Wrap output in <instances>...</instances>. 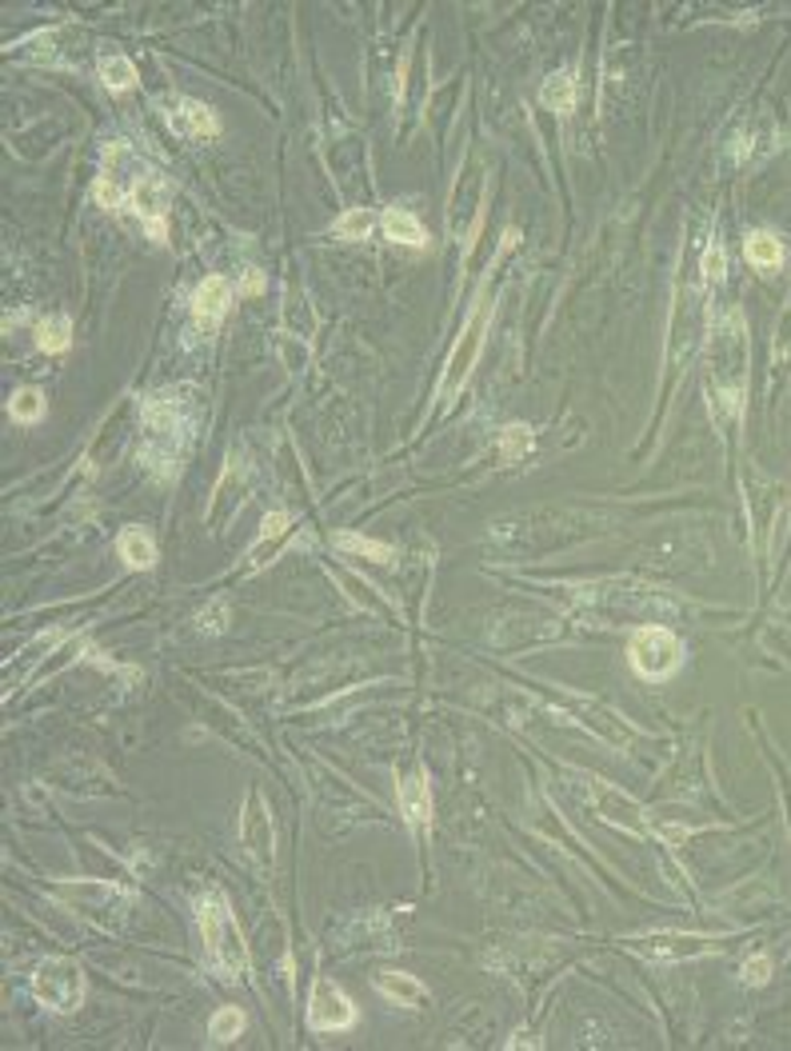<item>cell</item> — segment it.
Here are the masks:
<instances>
[{
  "label": "cell",
  "instance_id": "cell-7",
  "mask_svg": "<svg viewBox=\"0 0 791 1051\" xmlns=\"http://www.w3.org/2000/svg\"><path fill=\"white\" fill-rule=\"evenodd\" d=\"M684 660V648L675 640V632L660 628V624H643L631 632V668L640 672L643 680H668Z\"/></svg>",
  "mask_w": 791,
  "mask_h": 1051
},
{
  "label": "cell",
  "instance_id": "cell-5",
  "mask_svg": "<svg viewBox=\"0 0 791 1051\" xmlns=\"http://www.w3.org/2000/svg\"><path fill=\"white\" fill-rule=\"evenodd\" d=\"M492 312H496V289H488L480 301H476V312H472L468 328H464V336L456 340V348H452V356H448V372H444V380H440V400H444V404H448V400L464 388V380H468L472 365H476V356H480L484 333H488V324H492Z\"/></svg>",
  "mask_w": 791,
  "mask_h": 1051
},
{
  "label": "cell",
  "instance_id": "cell-18",
  "mask_svg": "<svg viewBox=\"0 0 791 1051\" xmlns=\"http://www.w3.org/2000/svg\"><path fill=\"white\" fill-rule=\"evenodd\" d=\"M376 992L388 996L392 1004H404V1008H420V1004L429 999L424 984H420L416 976H404V972H384V976H376Z\"/></svg>",
  "mask_w": 791,
  "mask_h": 1051
},
{
  "label": "cell",
  "instance_id": "cell-33",
  "mask_svg": "<svg viewBox=\"0 0 791 1051\" xmlns=\"http://www.w3.org/2000/svg\"><path fill=\"white\" fill-rule=\"evenodd\" d=\"M240 292H248V296H260V292H264V277H260L257 269L245 272V280H240Z\"/></svg>",
  "mask_w": 791,
  "mask_h": 1051
},
{
  "label": "cell",
  "instance_id": "cell-8",
  "mask_svg": "<svg viewBox=\"0 0 791 1051\" xmlns=\"http://www.w3.org/2000/svg\"><path fill=\"white\" fill-rule=\"evenodd\" d=\"M724 940L716 935H692V932H655V935H640L631 940V952L643 955V960H655V964H684V960H704V955L719 952Z\"/></svg>",
  "mask_w": 791,
  "mask_h": 1051
},
{
  "label": "cell",
  "instance_id": "cell-17",
  "mask_svg": "<svg viewBox=\"0 0 791 1051\" xmlns=\"http://www.w3.org/2000/svg\"><path fill=\"white\" fill-rule=\"evenodd\" d=\"M380 225H384V237L396 240V245H408V248H424V245H429V232H424V225H420V220L408 213V208H384Z\"/></svg>",
  "mask_w": 791,
  "mask_h": 1051
},
{
  "label": "cell",
  "instance_id": "cell-28",
  "mask_svg": "<svg viewBox=\"0 0 791 1051\" xmlns=\"http://www.w3.org/2000/svg\"><path fill=\"white\" fill-rule=\"evenodd\" d=\"M332 228H336L344 240H364L376 228V216L368 213V208H353V213H344Z\"/></svg>",
  "mask_w": 791,
  "mask_h": 1051
},
{
  "label": "cell",
  "instance_id": "cell-25",
  "mask_svg": "<svg viewBox=\"0 0 791 1051\" xmlns=\"http://www.w3.org/2000/svg\"><path fill=\"white\" fill-rule=\"evenodd\" d=\"M245 1011L240 1008H220L213 1016V1023H208V1036H213V1043H232L240 1031H245Z\"/></svg>",
  "mask_w": 791,
  "mask_h": 1051
},
{
  "label": "cell",
  "instance_id": "cell-16",
  "mask_svg": "<svg viewBox=\"0 0 791 1051\" xmlns=\"http://www.w3.org/2000/svg\"><path fill=\"white\" fill-rule=\"evenodd\" d=\"M400 812L408 815V824L416 827H429L432 820V788H429V776L420 772H404L400 776Z\"/></svg>",
  "mask_w": 791,
  "mask_h": 1051
},
{
  "label": "cell",
  "instance_id": "cell-13",
  "mask_svg": "<svg viewBox=\"0 0 791 1051\" xmlns=\"http://www.w3.org/2000/svg\"><path fill=\"white\" fill-rule=\"evenodd\" d=\"M164 117H169V124H172V132H176V137L204 140V137H216V132H220V120H216L213 108L201 105V100H193V97L164 100Z\"/></svg>",
  "mask_w": 791,
  "mask_h": 1051
},
{
  "label": "cell",
  "instance_id": "cell-20",
  "mask_svg": "<svg viewBox=\"0 0 791 1051\" xmlns=\"http://www.w3.org/2000/svg\"><path fill=\"white\" fill-rule=\"evenodd\" d=\"M117 548H120V560H124L129 568H152V564H156V544H152V537L144 528H124Z\"/></svg>",
  "mask_w": 791,
  "mask_h": 1051
},
{
  "label": "cell",
  "instance_id": "cell-1",
  "mask_svg": "<svg viewBox=\"0 0 791 1051\" xmlns=\"http://www.w3.org/2000/svg\"><path fill=\"white\" fill-rule=\"evenodd\" d=\"M97 201L108 208H129L144 220L149 237L156 245H164L169 237V201H172V184L161 169H152L137 149H129L124 140L108 144L105 161H100L97 176Z\"/></svg>",
  "mask_w": 791,
  "mask_h": 1051
},
{
  "label": "cell",
  "instance_id": "cell-11",
  "mask_svg": "<svg viewBox=\"0 0 791 1051\" xmlns=\"http://www.w3.org/2000/svg\"><path fill=\"white\" fill-rule=\"evenodd\" d=\"M356 1019V1008L353 999L344 996L340 987L332 984V979H316L308 992V1028L312 1031H344L353 1028Z\"/></svg>",
  "mask_w": 791,
  "mask_h": 1051
},
{
  "label": "cell",
  "instance_id": "cell-14",
  "mask_svg": "<svg viewBox=\"0 0 791 1051\" xmlns=\"http://www.w3.org/2000/svg\"><path fill=\"white\" fill-rule=\"evenodd\" d=\"M228 304H232V284H228L225 277H204L201 284H196V292H193L196 324H204V328H216V324L225 321Z\"/></svg>",
  "mask_w": 791,
  "mask_h": 1051
},
{
  "label": "cell",
  "instance_id": "cell-2",
  "mask_svg": "<svg viewBox=\"0 0 791 1051\" xmlns=\"http://www.w3.org/2000/svg\"><path fill=\"white\" fill-rule=\"evenodd\" d=\"M188 388H169L156 392L144 404V456L161 476L176 473L184 456V444L193 436V416H188Z\"/></svg>",
  "mask_w": 791,
  "mask_h": 1051
},
{
  "label": "cell",
  "instance_id": "cell-31",
  "mask_svg": "<svg viewBox=\"0 0 791 1051\" xmlns=\"http://www.w3.org/2000/svg\"><path fill=\"white\" fill-rule=\"evenodd\" d=\"M768 976H771V960L768 955H751L748 964H744V984H768Z\"/></svg>",
  "mask_w": 791,
  "mask_h": 1051
},
{
  "label": "cell",
  "instance_id": "cell-24",
  "mask_svg": "<svg viewBox=\"0 0 791 1051\" xmlns=\"http://www.w3.org/2000/svg\"><path fill=\"white\" fill-rule=\"evenodd\" d=\"M744 252H748V260L756 264V269H780L783 264V248L771 232H751Z\"/></svg>",
  "mask_w": 791,
  "mask_h": 1051
},
{
  "label": "cell",
  "instance_id": "cell-10",
  "mask_svg": "<svg viewBox=\"0 0 791 1051\" xmlns=\"http://www.w3.org/2000/svg\"><path fill=\"white\" fill-rule=\"evenodd\" d=\"M240 839H245V852L257 859L260 868H272V859H277V824H272V812H268L264 795L260 792H248V800H245Z\"/></svg>",
  "mask_w": 791,
  "mask_h": 1051
},
{
  "label": "cell",
  "instance_id": "cell-29",
  "mask_svg": "<svg viewBox=\"0 0 791 1051\" xmlns=\"http://www.w3.org/2000/svg\"><path fill=\"white\" fill-rule=\"evenodd\" d=\"M532 444H535V436H532V429H528V424H508V429H503V436H500L503 461H520V456H524Z\"/></svg>",
  "mask_w": 791,
  "mask_h": 1051
},
{
  "label": "cell",
  "instance_id": "cell-32",
  "mask_svg": "<svg viewBox=\"0 0 791 1051\" xmlns=\"http://www.w3.org/2000/svg\"><path fill=\"white\" fill-rule=\"evenodd\" d=\"M724 272H727L724 248L712 245V248H707V252H704V277H707V280H719V277H724Z\"/></svg>",
  "mask_w": 791,
  "mask_h": 1051
},
{
  "label": "cell",
  "instance_id": "cell-30",
  "mask_svg": "<svg viewBox=\"0 0 791 1051\" xmlns=\"http://www.w3.org/2000/svg\"><path fill=\"white\" fill-rule=\"evenodd\" d=\"M196 624H201V632H225L228 628V600H213L201 616H196Z\"/></svg>",
  "mask_w": 791,
  "mask_h": 1051
},
{
  "label": "cell",
  "instance_id": "cell-9",
  "mask_svg": "<svg viewBox=\"0 0 791 1051\" xmlns=\"http://www.w3.org/2000/svg\"><path fill=\"white\" fill-rule=\"evenodd\" d=\"M480 204H484V164L468 161V169L460 172V181H456V188H452V204H448L452 237H460L464 245H476Z\"/></svg>",
  "mask_w": 791,
  "mask_h": 1051
},
{
  "label": "cell",
  "instance_id": "cell-22",
  "mask_svg": "<svg viewBox=\"0 0 791 1051\" xmlns=\"http://www.w3.org/2000/svg\"><path fill=\"white\" fill-rule=\"evenodd\" d=\"M100 80H105L108 93H132L137 88V68H132L129 56L105 53L100 56Z\"/></svg>",
  "mask_w": 791,
  "mask_h": 1051
},
{
  "label": "cell",
  "instance_id": "cell-15",
  "mask_svg": "<svg viewBox=\"0 0 791 1051\" xmlns=\"http://www.w3.org/2000/svg\"><path fill=\"white\" fill-rule=\"evenodd\" d=\"M292 520H289V512H268L264 516V528H260V540L252 548H248V568L252 572H260V568H268L272 560L280 556V544H284V537L292 532Z\"/></svg>",
  "mask_w": 791,
  "mask_h": 1051
},
{
  "label": "cell",
  "instance_id": "cell-23",
  "mask_svg": "<svg viewBox=\"0 0 791 1051\" xmlns=\"http://www.w3.org/2000/svg\"><path fill=\"white\" fill-rule=\"evenodd\" d=\"M36 344H41V353H65L68 344H73V324H68V316H44L41 324H36Z\"/></svg>",
  "mask_w": 791,
  "mask_h": 1051
},
{
  "label": "cell",
  "instance_id": "cell-26",
  "mask_svg": "<svg viewBox=\"0 0 791 1051\" xmlns=\"http://www.w3.org/2000/svg\"><path fill=\"white\" fill-rule=\"evenodd\" d=\"M336 548H344V552H360V556H372L380 560V564H392V548L380 544V540H368V537H356V532H340L336 537Z\"/></svg>",
  "mask_w": 791,
  "mask_h": 1051
},
{
  "label": "cell",
  "instance_id": "cell-12",
  "mask_svg": "<svg viewBox=\"0 0 791 1051\" xmlns=\"http://www.w3.org/2000/svg\"><path fill=\"white\" fill-rule=\"evenodd\" d=\"M588 792H592V804L599 808V815H604L608 824L624 827V832H643V808L636 804L628 792H620L616 783L592 780Z\"/></svg>",
  "mask_w": 791,
  "mask_h": 1051
},
{
  "label": "cell",
  "instance_id": "cell-4",
  "mask_svg": "<svg viewBox=\"0 0 791 1051\" xmlns=\"http://www.w3.org/2000/svg\"><path fill=\"white\" fill-rule=\"evenodd\" d=\"M53 896L65 903L68 912H76L93 928H105V932H120V923H124V915L132 908L129 891L108 880H61L53 888Z\"/></svg>",
  "mask_w": 791,
  "mask_h": 1051
},
{
  "label": "cell",
  "instance_id": "cell-27",
  "mask_svg": "<svg viewBox=\"0 0 791 1051\" xmlns=\"http://www.w3.org/2000/svg\"><path fill=\"white\" fill-rule=\"evenodd\" d=\"M9 412H12V420H21V424H33V420L44 416V397L36 392V388H21V392H12Z\"/></svg>",
  "mask_w": 791,
  "mask_h": 1051
},
{
  "label": "cell",
  "instance_id": "cell-19",
  "mask_svg": "<svg viewBox=\"0 0 791 1051\" xmlns=\"http://www.w3.org/2000/svg\"><path fill=\"white\" fill-rule=\"evenodd\" d=\"M576 712L584 716V724H588L596 736H604V740L611 744V748H624V744H628V728L616 719V712L599 708V704H592V700H576Z\"/></svg>",
  "mask_w": 791,
  "mask_h": 1051
},
{
  "label": "cell",
  "instance_id": "cell-3",
  "mask_svg": "<svg viewBox=\"0 0 791 1051\" xmlns=\"http://www.w3.org/2000/svg\"><path fill=\"white\" fill-rule=\"evenodd\" d=\"M196 915H201L204 944H208L216 972H220L228 984H236V979L248 972V944L232 908H228L225 891H204L201 900H196Z\"/></svg>",
  "mask_w": 791,
  "mask_h": 1051
},
{
  "label": "cell",
  "instance_id": "cell-6",
  "mask_svg": "<svg viewBox=\"0 0 791 1051\" xmlns=\"http://www.w3.org/2000/svg\"><path fill=\"white\" fill-rule=\"evenodd\" d=\"M85 996H88V984H85V972H80L76 960H44V964L36 967L33 999L41 1004V1008L76 1011L80 1004H85Z\"/></svg>",
  "mask_w": 791,
  "mask_h": 1051
},
{
  "label": "cell",
  "instance_id": "cell-21",
  "mask_svg": "<svg viewBox=\"0 0 791 1051\" xmlns=\"http://www.w3.org/2000/svg\"><path fill=\"white\" fill-rule=\"evenodd\" d=\"M540 100L552 112H572L576 108V73H552L540 88Z\"/></svg>",
  "mask_w": 791,
  "mask_h": 1051
}]
</instances>
